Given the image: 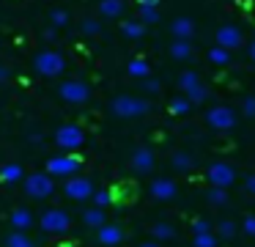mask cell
Returning <instances> with one entry per match:
<instances>
[{
	"label": "cell",
	"instance_id": "obj_1",
	"mask_svg": "<svg viewBox=\"0 0 255 247\" xmlns=\"http://www.w3.org/2000/svg\"><path fill=\"white\" fill-rule=\"evenodd\" d=\"M151 104L145 99H137V96H116L110 102V113L116 118H140V115L148 113Z\"/></svg>",
	"mask_w": 255,
	"mask_h": 247
},
{
	"label": "cell",
	"instance_id": "obj_2",
	"mask_svg": "<svg viewBox=\"0 0 255 247\" xmlns=\"http://www.w3.org/2000/svg\"><path fill=\"white\" fill-rule=\"evenodd\" d=\"M22 190L28 198H33V201H44V198H50L52 192H55V181H52V176L47 173H28L22 181Z\"/></svg>",
	"mask_w": 255,
	"mask_h": 247
},
{
	"label": "cell",
	"instance_id": "obj_3",
	"mask_svg": "<svg viewBox=\"0 0 255 247\" xmlns=\"http://www.w3.org/2000/svg\"><path fill=\"white\" fill-rule=\"evenodd\" d=\"M33 66H36V71H39L41 77H58V74H63V69H66V58H63L58 49H44V52L36 55Z\"/></svg>",
	"mask_w": 255,
	"mask_h": 247
},
{
	"label": "cell",
	"instance_id": "obj_4",
	"mask_svg": "<svg viewBox=\"0 0 255 247\" xmlns=\"http://www.w3.org/2000/svg\"><path fill=\"white\" fill-rule=\"evenodd\" d=\"M39 225H41V231H47V234H66V231L72 228V217H69L63 209H50V212L41 214Z\"/></svg>",
	"mask_w": 255,
	"mask_h": 247
},
{
	"label": "cell",
	"instance_id": "obj_5",
	"mask_svg": "<svg viewBox=\"0 0 255 247\" xmlns=\"http://www.w3.org/2000/svg\"><path fill=\"white\" fill-rule=\"evenodd\" d=\"M206 124L217 132H231L236 126V113L231 107H225V104H217V107H211L206 113Z\"/></svg>",
	"mask_w": 255,
	"mask_h": 247
},
{
	"label": "cell",
	"instance_id": "obj_6",
	"mask_svg": "<svg viewBox=\"0 0 255 247\" xmlns=\"http://www.w3.org/2000/svg\"><path fill=\"white\" fill-rule=\"evenodd\" d=\"M55 143L63 148V151H77L85 143V132L80 129L77 124H63L61 129L55 132Z\"/></svg>",
	"mask_w": 255,
	"mask_h": 247
},
{
	"label": "cell",
	"instance_id": "obj_7",
	"mask_svg": "<svg viewBox=\"0 0 255 247\" xmlns=\"http://www.w3.org/2000/svg\"><path fill=\"white\" fill-rule=\"evenodd\" d=\"M58 93H61V99L69 104H85L91 96V88L85 85L83 80H66V82H61Z\"/></svg>",
	"mask_w": 255,
	"mask_h": 247
},
{
	"label": "cell",
	"instance_id": "obj_8",
	"mask_svg": "<svg viewBox=\"0 0 255 247\" xmlns=\"http://www.w3.org/2000/svg\"><path fill=\"white\" fill-rule=\"evenodd\" d=\"M80 170V159L74 157V154H58V157H52L50 162H47V173L50 176H63V179H69V176H74Z\"/></svg>",
	"mask_w": 255,
	"mask_h": 247
},
{
	"label": "cell",
	"instance_id": "obj_9",
	"mask_svg": "<svg viewBox=\"0 0 255 247\" xmlns=\"http://www.w3.org/2000/svg\"><path fill=\"white\" fill-rule=\"evenodd\" d=\"M63 192H66L72 201H88L91 195H94V184H91V179H85V176H69L66 184H63Z\"/></svg>",
	"mask_w": 255,
	"mask_h": 247
},
{
	"label": "cell",
	"instance_id": "obj_10",
	"mask_svg": "<svg viewBox=\"0 0 255 247\" xmlns=\"http://www.w3.org/2000/svg\"><path fill=\"white\" fill-rule=\"evenodd\" d=\"M206 179L211 181V187H231L233 181H236V170L231 168L228 162H214L209 165V170H206Z\"/></svg>",
	"mask_w": 255,
	"mask_h": 247
},
{
	"label": "cell",
	"instance_id": "obj_11",
	"mask_svg": "<svg viewBox=\"0 0 255 247\" xmlns=\"http://www.w3.org/2000/svg\"><path fill=\"white\" fill-rule=\"evenodd\" d=\"M242 30H239L236 25H222L220 30H217V47H222V49H236V47H242Z\"/></svg>",
	"mask_w": 255,
	"mask_h": 247
},
{
	"label": "cell",
	"instance_id": "obj_12",
	"mask_svg": "<svg viewBox=\"0 0 255 247\" xmlns=\"http://www.w3.org/2000/svg\"><path fill=\"white\" fill-rule=\"evenodd\" d=\"M96 231H99L96 236H99V242L105 247H118L124 242V228H121V225H116V223H105L102 228H96Z\"/></svg>",
	"mask_w": 255,
	"mask_h": 247
},
{
	"label": "cell",
	"instance_id": "obj_13",
	"mask_svg": "<svg viewBox=\"0 0 255 247\" xmlns=\"http://www.w3.org/2000/svg\"><path fill=\"white\" fill-rule=\"evenodd\" d=\"M176 181L170 179H154L151 181V198H156V201H173L176 198Z\"/></svg>",
	"mask_w": 255,
	"mask_h": 247
},
{
	"label": "cell",
	"instance_id": "obj_14",
	"mask_svg": "<svg viewBox=\"0 0 255 247\" xmlns=\"http://www.w3.org/2000/svg\"><path fill=\"white\" fill-rule=\"evenodd\" d=\"M170 33H173V38L189 41V38L195 36V22L189 19V16H176V19L170 22Z\"/></svg>",
	"mask_w": 255,
	"mask_h": 247
},
{
	"label": "cell",
	"instance_id": "obj_15",
	"mask_svg": "<svg viewBox=\"0 0 255 247\" xmlns=\"http://www.w3.org/2000/svg\"><path fill=\"white\" fill-rule=\"evenodd\" d=\"M132 168L137 170V173L154 170V151H151V148H137V151L132 154Z\"/></svg>",
	"mask_w": 255,
	"mask_h": 247
},
{
	"label": "cell",
	"instance_id": "obj_16",
	"mask_svg": "<svg viewBox=\"0 0 255 247\" xmlns=\"http://www.w3.org/2000/svg\"><path fill=\"white\" fill-rule=\"evenodd\" d=\"M8 223L14 225V231H25V234H28L30 225L36 223V217H33V212H28V209H14L11 217H8Z\"/></svg>",
	"mask_w": 255,
	"mask_h": 247
},
{
	"label": "cell",
	"instance_id": "obj_17",
	"mask_svg": "<svg viewBox=\"0 0 255 247\" xmlns=\"http://www.w3.org/2000/svg\"><path fill=\"white\" fill-rule=\"evenodd\" d=\"M22 176H25V170H22V165H17V162H8V165L0 168V181H3V184H17Z\"/></svg>",
	"mask_w": 255,
	"mask_h": 247
},
{
	"label": "cell",
	"instance_id": "obj_18",
	"mask_svg": "<svg viewBox=\"0 0 255 247\" xmlns=\"http://www.w3.org/2000/svg\"><path fill=\"white\" fill-rule=\"evenodd\" d=\"M99 14L107 19H116L124 14V0H99Z\"/></svg>",
	"mask_w": 255,
	"mask_h": 247
},
{
	"label": "cell",
	"instance_id": "obj_19",
	"mask_svg": "<svg viewBox=\"0 0 255 247\" xmlns=\"http://www.w3.org/2000/svg\"><path fill=\"white\" fill-rule=\"evenodd\" d=\"M170 55H173L176 60H189V58H192V44L184 41V38H173V44H170Z\"/></svg>",
	"mask_w": 255,
	"mask_h": 247
},
{
	"label": "cell",
	"instance_id": "obj_20",
	"mask_svg": "<svg viewBox=\"0 0 255 247\" xmlns=\"http://www.w3.org/2000/svg\"><path fill=\"white\" fill-rule=\"evenodd\" d=\"M105 212H102L99 206H94V209H85L83 212V223L88 225V228H102V225H105Z\"/></svg>",
	"mask_w": 255,
	"mask_h": 247
},
{
	"label": "cell",
	"instance_id": "obj_21",
	"mask_svg": "<svg viewBox=\"0 0 255 247\" xmlns=\"http://www.w3.org/2000/svg\"><path fill=\"white\" fill-rule=\"evenodd\" d=\"M121 30L127 38H140L145 33V25L140 19H127V22H121Z\"/></svg>",
	"mask_w": 255,
	"mask_h": 247
},
{
	"label": "cell",
	"instance_id": "obj_22",
	"mask_svg": "<svg viewBox=\"0 0 255 247\" xmlns=\"http://www.w3.org/2000/svg\"><path fill=\"white\" fill-rule=\"evenodd\" d=\"M6 247H36V245L28 239L25 231H11V234L6 236Z\"/></svg>",
	"mask_w": 255,
	"mask_h": 247
},
{
	"label": "cell",
	"instance_id": "obj_23",
	"mask_svg": "<svg viewBox=\"0 0 255 247\" xmlns=\"http://www.w3.org/2000/svg\"><path fill=\"white\" fill-rule=\"evenodd\" d=\"M129 74L132 77H140V80H143V77H148L151 74V66H148V60H143V58H134V60H129Z\"/></svg>",
	"mask_w": 255,
	"mask_h": 247
},
{
	"label": "cell",
	"instance_id": "obj_24",
	"mask_svg": "<svg viewBox=\"0 0 255 247\" xmlns=\"http://www.w3.org/2000/svg\"><path fill=\"white\" fill-rule=\"evenodd\" d=\"M192 165H195L192 154H187V151H176V154H173V168H176V170L187 173V170H192Z\"/></svg>",
	"mask_w": 255,
	"mask_h": 247
},
{
	"label": "cell",
	"instance_id": "obj_25",
	"mask_svg": "<svg viewBox=\"0 0 255 247\" xmlns=\"http://www.w3.org/2000/svg\"><path fill=\"white\" fill-rule=\"evenodd\" d=\"M200 85V77L195 74V71H184L181 77H178V88H181V93H189L192 88Z\"/></svg>",
	"mask_w": 255,
	"mask_h": 247
},
{
	"label": "cell",
	"instance_id": "obj_26",
	"mask_svg": "<svg viewBox=\"0 0 255 247\" xmlns=\"http://www.w3.org/2000/svg\"><path fill=\"white\" fill-rule=\"evenodd\" d=\"M173 225H167V223H154L151 225V236L154 239H159V242H167V239H173Z\"/></svg>",
	"mask_w": 255,
	"mask_h": 247
},
{
	"label": "cell",
	"instance_id": "obj_27",
	"mask_svg": "<svg viewBox=\"0 0 255 247\" xmlns=\"http://www.w3.org/2000/svg\"><path fill=\"white\" fill-rule=\"evenodd\" d=\"M209 60H211V63H217V66H228V63H231V52L214 44V47L209 49Z\"/></svg>",
	"mask_w": 255,
	"mask_h": 247
},
{
	"label": "cell",
	"instance_id": "obj_28",
	"mask_svg": "<svg viewBox=\"0 0 255 247\" xmlns=\"http://www.w3.org/2000/svg\"><path fill=\"white\" fill-rule=\"evenodd\" d=\"M189 110H192V102H189L187 96H176V99L170 102V113H173V115H187Z\"/></svg>",
	"mask_w": 255,
	"mask_h": 247
},
{
	"label": "cell",
	"instance_id": "obj_29",
	"mask_svg": "<svg viewBox=\"0 0 255 247\" xmlns=\"http://www.w3.org/2000/svg\"><path fill=\"white\" fill-rule=\"evenodd\" d=\"M209 203L211 206H225L228 203V190L225 187H211L209 190Z\"/></svg>",
	"mask_w": 255,
	"mask_h": 247
},
{
	"label": "cell",
	"instance_id": "obj_30",
	"mask_svg": "<svg viewBox=\"0 0 255 247\" xmlns=\"http://www.w3.org/2000/svg\"><path fill=\"white\" fill-rule=\"evenodd\" d=\"M192 247H217V236L211 234V231H206V234H195L192 236Z\"/></svg>",
	"mask_w": 255,
	"mask_h": 247
},
{
	"label": "cell",
	"instance_id": "obj_31",
	"mask_svg": "<svg viewBox=\"0 0 255 247\" xmlns=\"http://www.w3.org/2000/svg\"><path fill=\"white\" fill-rule=\"evenodd\" d=\"M156 19H159V8L156 5H140V22L143 25H151Z\"/></svg>",
	"mask_w": 255,
	"mask_h": 247
},
{
	"label": "cell",
	"instance_id": "obj_32",
	"mask_svg": "<svg viewBox=\"0 0 255 247\" xmlns=\"http://www.w3.org/2000/svg\"><path fill=\"white\" fill-rule=\"evenodd\" d=\"M184 96H187L192 104H200V102H206V99H209V91H206V88H203V82H200L198 88H192V91H189V93H184Z\"/></svg>",
	"mask_w": 255,
	"mask_h": 247
},
{
	"label": "cell",
	"instance_id": "obj_33",
	"mask_svg": "<svg viewBox=\"0 0 255 247\" xmlns=\"http://www.w3.org/2000/svg\"><path fill=\"white\" fill-rule=\"evenodd\" d=\"M91 198H94V206H99V209H105V206H110V203H113V195H110L107 190H99V192H94Z\"/></svg>",
	"mask_w": 255,
	"mask_h": 247
},
{
	"label": "cell",
	"instance_id": "obj_34",
	"mask_svg": "<svg viewBox=\"0 0 255 247\" xmlns=\"http://www.w3.org/2000/svg\"><path fill=\"white\" fill-rule=\"evenodd\" d=\"M50 22L55 27H63V25H69V14L63 8H55V11H50Z\"/></svg>",
	"mask_w": 255,
	"mask_h": 247
},
{
	"label": "cell",
	"instance_id": "obj_35",
	"mask_svg": "<svg viewBox=\"0 0 255 247\" xmlns=\"http://www.w3.org/2000/svg\"><path fill=\"white\" fill-rule=\"evenodd\" d=\"M217 231H220V236H225V239H231V236H236V225H233L231 220H222V223L217 225Z\"/></svg>",
	"mask_w": 255,
	"mask_h": 247
},
{
	"label": "cell",
	"instance_id": "obj_36",
	"mask_svg": "<svg viewBox=\"0 0 255 247\" xmlns=\"http://www.w3.org/2000/svg\"><path fill=\"white\" fill-rule=\"evenodd\" d=\"M99 30H102V25L96 19H83V33L85 36H96Z\"/></svg>",
	"mask_w": 255,
	"mask_h": 247
},
{
	"label": "cell",
	"instance_id": "obj_37",
	"mask_svg": "<svg viewBox=\"0 0 255 247\" xmlns=\"http://www.w3.org/2000/svg\"><path fill=\"white\" fill-rule=\"evenodd\" d=\"M242 110H244V115H247V118H255V96H244Z\"/></svg>",
	"mask_w": 255,
	"mask_h": 247
},
{
	"label": "cell",
	"instance_id": "obj_38",
	"mask_svg": "<svg viewBox=\"0 0 255 247\" xmlns=\"http://www.w3.org/2000/svg\"><path fill=\"white\" fill-rule=\"evenodd\" d=\"M206 231H211V223H209V220H203V217H198L192 223V234H206Z\"/></svg>",
	"mask_w": 255,
	"mask_h": 247
},
{
	"label": "cell",
	"instance_id": "obj_39",
	"mask_svg": "<svg viewBox=\"0 0 255 247\" xmlns=\"http://www.w3.org/2000/svg\"><path fill=\"white\" fill-rule=\"evenodd\" d=\"M242 231H244L247 236H255V214H247V217H244Z\"/></svg>",
	"mask_w": 255,
	"mask_h": 247
},
{
	"label": "cell",
	"instance_id": "obj_40",
	"mask_svg": "<svg viewBox=\"0 0 255 247\" xmlns=\"http://www.w3.org/2000/svg\"><path fill=\"white\" fill-rule=\"evenodd\" d=\"M143 80H145V91H148V93H156V91H159V80H151V77H143Z\"/></svg>",
	"mask_w": 255,
	"mask_h": 247
},
{
	"label": "cell",
	"instance_id": "obj_41",
	"mask_svg": "<svg viewBox=\"0 0 255 247\" xmlns=\"http://www.w3.org/2000/svg\"><path fill=\"white\" fill-rule=\"evenodd\" d=\"M244 190L255 195V173H250V176H247V181H244Z\"/></svg>",
	"mask_w": 255,
	"mask_h": 247
},
{
	"label": "cell",
	"instance_id": "obj_42",
	"mask_svg": "<svg viewBox=\"0 0 255 247\" xmlns=\"http://www.w3.org/2000/svg\"><path fill=\"white\" fill-rule=\"evenodd\" d=\"M8 74H11V69H8V66H0V82L8 80Z\"/></svg>",
	"mask_w": 255,
	"mask_h": 247
},
{
	"label": "cell",
	"instance_id": "obj_43",
	"mask_svg": "<svg viewBox=\"0 0 255 247\" xmlns=\"http://www.w3.org/2000/svg\"><path fill=\"white\" fill-rule=\"evenodd\" d=\"M140 5H159V0H137Z\"/></svg>",
	"mask_w": 255,
	"mask_h": 247
},
{
	"label": "cell",
	"instance_id": "obj_44",
	"mask_svg": "<svg viewBox=\"0 0 255 247\" xmlns=\"http://www.w3.org/2000/svg\"><path fill=\"white\" fill-rule=\"evenodd\" d=\"M250 58H253V60H255V41H253V44H250Z\"/></svg>",
	"mask_w": 255,
	"mask_h": 247
},
{
	"label": "cell",
	"instance_id": "obj_45",
	"mask_svg": "<svg viewBox=\"0 0 255 247\" xmlns=\"http://www.w3.org/2000/svg\"><path fill=\"white\" fill-rule=\"evenodd\" d=\"M140 247H159V245H156V242H143Z\"/></svg>",
	"mask_w": 255,
	"mask_h": 247
}]
</instances>
